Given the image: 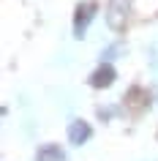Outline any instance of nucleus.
<instances>
[{
  "label": "nucleus",
  "mask_w": 158,
  "mask_h": 161,
  "mask_svg": "<svg viewBox=\"0 0 158 161\" xmlns=\"http://www.w3.org/2000/svg\"><path fill=\"white\" fill-rule=\"evenodd\" d=\"M128 11H131V0H109L106 6V25L120 33L125 27V19H128Z\"/></svg>",
  "instance_id": "nucleus-1"
},
{
  "label": "nucleus",
  "mask_w": 158,
  "mask_h": 161,
  "mask_svg": "<svg viewBox=\"0 0 158 161\" xmlns=\"http://www.w3.org/2000/svg\"><path fill=\"white\" fill-rule=\"evenodd\" d=\"M95 11H98V6L95 3H79L74 11V38H82L84 33H87V27H90L93 17H95Z\"/></svg>",
  "instance_id": "nucleus-2"
},
{
  "label": "nucleus",
  "mask_w": 158,
  "mask_h": 161,
  "mask_svg": "<svg viewBox=\"0 0 158 161\" xmlns=\"http://www.w3.org/2000/svg\"><path fill=\"white\" fill-rule=\"evenodd\" d=\"M115 79H117L115 66H112V63H101V66L90 74V79H87V82H90V87H95V90H104V87H109Z\"/></svg>",
  "instance_id": "nucleus-3"
},
{
  "label": "nucleus",
  "mask_w": 158,
  "mask_h": 161,
  "mask_svg": "<svg viewBox=\"0 0 158 161\" xmlns=\"http://www.w3.org/2000/svg\"><path fill=\"white\" fill-rule=\"evenodd\" d=\"M90 136H93V126L87 120H71V123H68V142L71 145L82 147Z\"/></svg>",
  "instance_id": "nucleus-4"
},
{
  "label": "nucleus",
  "mask_w": 158,
  "mask_h": 161,
  "mask_svg": "<svg viewBox=\"0 0 158 161\" xmlns=\"http://www.w3.org/2000/svg\"><path fill=\"white\" fill-rule=\"evenodd\" d=\"M35 161H66V150L60 145H41L35 150Z\"/></svg>",
  "instance_id": "nucleus-5"
}]
</instances>
